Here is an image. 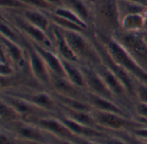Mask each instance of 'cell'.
<instances>
[{
  "mask_svg": "<svg viewBox=\"0 0 147 144\" xmlns=\"http://www.w3.org/2000/svg\"><path fill=\"white\" fill-rule=\"evenodd\" d=\"M91 5L93 34L101 41L113 38L121 29L118 0H95Z\"/></svg>",
  "mask_w": 147,
  "mask_h": 144,
  "instance_id": "6da1fadb",
  "label": "cell"
},
{
  "mask_svg": "<svg viewBox=\"0 0 147 144\" xmlns=\"http://www.w3.org/2000/svg\"><path fill=\"white\" fill-rule=\"evenodd\" d=\"M60 29L71 50L78 57L80 65H87L95 67L102 63L100 53L92 40V33L85 34L73 30Z\"/></svg>",
  "mask_w": 147,
  "mask_h": 144,
  "instance_id": "7a4b0ae2",
  "label": "cell"
},
{
  "mask_svg": "<svg viewBox=\"0 0 147 144\" xmlns=\"http://www.w3.org/2000/svg\"><path fill=\"white\" fill-rule=\"evenodd\" d=\"M100 40V39H99ZM111 57L121 66H122L135 79L147 86V73L130 56L127 51L115 38L102 41Z\"/></svg>",
  "mask_w": 147,
  "mask_h": 144,
  "instance_id": "3957f363",
  "label": "cell"
},
{
  "mask_svg": "<svg viewBox=\"0 0 147 144\" xmlns=\"http://www.w3.org/2000/svg\"><path fill=\"white\" fill-rule=\"evenodd\" d=\"M113 38L121 44L130 56L147 73V42L144 32L120 30Z\"/></svg>",
  "mask_w": 147,
  "mask_h": 144,
  "instance_id": "277c9868",
  "label": "cell"
},
{
  "mask_svg": "<svg viewBox=\"0 0 147 144\" xmlns=\"http://www.w3.org/2000/svg\"><path fill=\"white\" fill-rule=\"evenodd\" d=\"M1 16L8 19L25 37L44 48L54 51L53 41L45 31L28 22L14 11H1Z\"/></svg>",
  "mask_w": 147,
  "mask_h": 144,
  "instance_id": "5b68a950",
  "label": "cell"
},
{
  "mask_svg": "<svg viewBox=\"0 0 147 144\" xmlns=\"http://www.w3.org/2000/svg\"><path fill=\"white\" fill-rule=\"evenodd\" d=\"M92 114L102 130L112 133L118 131H129L133 129L143 126L135 118L125 117L122 115L94 110Z\"/></svg>",
  "mask_w": 147,
  "mask_h": 144,
  "instance_id": "8992f818",
  "label": "cell"
},
{
  "mask_svg": "<svg viewBox=\"0 0 147 144\" xmlns=\"http://www.w3.org/2000/svg\"><path fill=\"white\" fill-rule=\"evenodd\" d=\"M23 42L22 46L25 49L27 59H28V69L30 71L31 75L34 79L46 90L50 89L51 83H52V75L51 73L47 67L45 61L34 48V45L27 37L23 35Z\"/></svg>",
  "mask_w": 147,
  "mask_h": 144,
  "instance_id": "52a82bcc",
  "label": "cell"
},
{
  "mask_svg": "<svg viewBox=\"0 0 147 144\" xmlns=\"http://www.w3.org/2000/svg\"><path fill=\"white\" fill-rule=\"evenodd\" d=\"M1 129L10 132L22 143H47L48 141V134L46 131L42 130L34 124L24 120H19L3 125Z\"/></svg>",
  "mask_w": 147,
  "mask_h": 144,
  "instance_id": "ba28073f",
  "label": "cell"
},
{
  "mask_svg": "<svg viewBox=\"0 0 147 144\" xmlns=\"http://www.w3.org/2000/svg\"><path fill=\"white\" fill-rule=\"evenodd\" d=\"M1 100L12 106L22 118V120L27 122H32L34 119H37L41 117L54 115L47 112V111L38 107L37 105L32 104L31 102L24 98L9 93L1 92Z\"/></svg>",
  "mask_w": 147,
  "mask_h": 144,
  "instance_id": "9c48e42d",
  "label": "cell"
},
{
  "mask_svg": "<svg viewBox=\"0 0 147 144\" xmlns=\"http://www.w3.org/2000/svg\"><path fill=\"white\" fill-rule=\"evenodd\" d=\"M80 66L84 76L86 91L88 92L117 102L115 96L109 89L104 80L99 75V73L96 72L94 67H90L87 65H80Z\"/></svg>",
  "mask_w": 147,
  "mask_h": 144,
  "instance_id": "30bf717a",
  "label": "cell"
},
{
  "mask_svg": "<svg viewBox=\"0 0 147 144\" xmlns=\"http://www.w3.org/2000/svg\"><path fill=\"white\" fill-rule=\"evenodd\" d=\"M1 51H3L16 72H29L28 59L25 49L22 45L14 42L8 38L1 35L0 36Z\"/></svg>",
  "mask_w": 147,
  "mask_h": 144,
  "instance_id": "8fae6325",
  "label": "cell"
},
{
  "mask_svg": "<svg viewBox=\"0 0 147 144\" xmlns=\"http://www.w3.org/2000/svg\"><path fill=\"white\" fill-rule=\"evenodd\" d=\"M29 123L34 124L42 130L54 137L69 140H72L73 138L77 137L57 115H48L41 117Z\"/></svg>",
  "mask_w": 147,
  "mask_h": 144,
  "instance_id": "7c38bea8",
  "label": "cell"
},
{
  "mask_svg": "<svg viewBox=\"0 0 147 144\" xmlns=\"http://www.w3.org/2000/svg\"><path fill=\"white\" fill-rule=\"evenodd\" d=\"M49 36L53 41L54 52L59 56V58L71 61V62H75L80 65V62L78 57L75 55V54L71 50L62 30L59 27L54 25L53 23L52 25Z\"/></svg>",
  "mask_w": 147,
  "mask_h": 144,
  "instance_id": "4fadbf2b",
  "label": "cell"
},
{
  "mask_svg": "<svg viewBox=\"0 0 147 144\" xmlns=\"http://www.w3.org/2000/svg\"><path fill=\"white\" fill-rule=\"evenodd\" d=\"M30 41L32 42L34 48L37 50V52L40 54V55L45 61L47 67H48L51 73V75L53 77L66 78L65 72L59 56L53 50H50L47 48H44L35 42H33L32 41Z\"/></svg>",
  "mask_w": 147,
  "mask_h": 144,
  "instance_id": "5bb4252c",
  "label": "cell"
},
{
  "mask_svg": "<svg viewBox=\"0 0 147 144\" xmlns=\"http://www.w3.org/2000/svg\"><path fill=\"white\" fill-rule=\"evenodd\" d=\"M87 102L90 104V105L93 107L94 110L106 111V112H112L129 118H134L129 111H127L117 102L99 97L97 95L90 93L88 92H87Z\"/></svg>",
  "mask_w": 147,
  "mask_h": 144,
  "instance_id": "9a60e30c",
  "label": "cell"
},
{
  "mask_svg": "<svg viewBox=\"0 0 147 144\" xmlns=\"http://www.w3.org/2000/svg\"><path fill=\"white\" fill-rule=\"evenodd\" d=\"M57 116L60 118V120L71 130V131L77 137H82L86 139H96L102 137H105L106 135L109 134L107 132L101 131L99 130H96L92 127L86 126L84 124H79L67 117H65L60 114H57Z\"/></svg>",
  "mask_w": 147,
  "mask_h": 144,
  "instance_id": "2e32d148",
  "label": "cell"
},
{
  "mask_svg": "<svg viewBox=\"0 0 147 144\" xmlns=\"http://www.w3.org/2000/svg\"><path fill=\"white\" fill-rule=\"evenodd\" d=\"M14 12L18 13L28 22L38 27L39 29H42L49 35L53 23L47 12H43L34 9H25L21 11H14Z\"/></svg>",
  "mask_w": 147,
  "mask_h": 144,
  "instance_id": "e0dca14e",
  "label": "cell"
},
{
  "mask_svg": "<svg viewBox=\"0 0 147 144\" xmlns=\"http://www.w3.org/2000/svg\"><path fill=\"white\" fill-rule=\"evenodd\" d=\"M92 3L85 0H63V6L67 7L83 19L91 29Z\"/></svg>",
  "mask_w": 147,
  "mask_h": 144,
  "instance_id": "ac0fdd59",
  "label": "cell"
},
{
  "mask_svg": "<svg viewBox=\"0 0 147 144\" xmlns=\"http://www.w3.org/2000/svg\"><path fill=\"white\" fill-rule=\"evenodd\" d=\"M61 61H62V64L65 72L66 79L76 86L82 88L84 90H86L85 79H84V76L83 73L81 66L78 63L71 62L64 59H61Z\"/></svg>",
  "mask_w": 147,
  "mask_h": 144,
  "instance_id": "d6986e66",
  "label": "cell"
},
{
  "mask_svg": "<svg viewBox=\"0 0 147 144\" xmlns=\"http://www.w3.org/2000/svg\"><path fill=\"white\" fill-rule=\"evenodd\" d=\"M122 31L126 32H145L147 29V20L144 14H131L121 20Z\"/></svg>",
  "mask_w": 147,
  "mask_h": 144,
  "instance_id": "ffe728a7",
  "label": "cell"
},
{
  "mask_svg": "<svg viewBox=\"0 0 147 144\" xmlns=\"http://www.w3.org/2000/svg\"><path fill=\"white\" fill-rule=\"evenodd\" d=\"M54 96L55 99L59 103V106L67 108L73 111H87V112H92L94 111L93 107L90 105V103H88L85 100H81L74 98H70L63 95H59L54 92H52Z\"/></svg>",
  "mask_w": 147,
  "mask_h": 144,
  "instance_id": "44dd1931",
  "label": "cell"
},
{
  "mask_svg": "<svg viewBox=\"0 0 147 144\" xmlns=\"http://www.w3.org/2000/svg\"><path fill=\"white\" fill-rule=\"evenodd\" d=\"M118 7L121 20L122 17L131 14H146L147 6L131 2L128 0H118Z\"/></svg>",
  "mask_w": 147,
  "mask_h": 144,
  "instance_id": "7402d4cb",
  "label": "cell"
},
{
  "mask_svg": "<svg viewBox=\"0 0 147 144\" xmlns=\"http://www.w3.org/2000/svg\"><path fill=\"white\" fill-rule=\"evenodd\" d=\"M51 22L56 25L57 27L62 29H67V30H73V31H78V32H82V33H85V34H91L93 33L90 30H87L85 29H84L83 27L78 25L77 23H74L69 20H66L56 14H54L53 12H50L47 13Z\"/></svg>",
  "mask_w": 147,
  "mask_h": 144,
  "instance_id": "603a6c76",
  "label": "cell"
},
{
  "mask_svg": "<svg viewBox=\"0 0 147 144\" xmlns=\"http://www.w3.org/2000/svg\"><path fill=\"white\" fill-rule=\"evenodd\" d=\"M0 120L1 126H3L16 121L22 120V118L12 106L3 100H0Z\"/></svg>",
  "mask_w": 147,
  "mask_h": 144,
  "instance_id": "cb8c5ba5",
  "label": "cell"
},
{
  "mask_svg": "<svg viewBox=\"0 0 147 144\" xmlns=\"http://www.w3.org/2000/svg\"><path fill=\"white\" fill-rule=\"evenodd\" d=\"M54 14L66 19V20H69L74 23H77L78 25L83 27L84 29H87V30H91V29L90 28V26L83 20L81 19L75 12H73L72 10H71L70 9H68L67 7H65V6H60V7H57L55 9V10L53 11Z\"/></svg>",
  "mask_w": 147,
  "mask_h": 144,
  "instance_id": "d4e9b609",
  "label": "cell"
},
{
  "mask_svg": "<svg viewBox=\"0 0 147 144\" xmlns=\"http://www.w3.org/2000/svg\"><path fill=\"white\" fill-rule=\"evenodd\" d=\"M25 9H30L22 0H0L1 11H21Z\"/></svg>",
  "mask_w": 147,
  "mask_h": 144,
  "instance_id": "484cf974",
  "label": "cell"
},
{
  "mask_svg": "<svg viewBox=\"0 0 147 144\" xmlns=\"http://www.w3.org/2000/svg\"><path fill=\"white\" fill-rule=\"evenodd\" d=\"M22 1L24 3H26L30 9L38 10L47 13L53 12L56 9L55 6L51 4L47 0H22Z\"/></svg>",
  "mask_w": 147,
  "mask_h": 144,
  "instance_id": "4316f807",
  "label": "cell"
},
{
  "mask_svg": "<svg viewBox=\"0 0 147 144\" xmlns=\"http://www.w3.org/2000/svg\"><path fill=\"white\" fill-rule=\"evenodd\" d=\"M121 138H122L127 144H147L146 141H144L134 135L131 134L129 131H118V132H112Z\"/></svg>",
  "mask_w": 147,
  "mask_h": 144,
  "instance_id": "83f0119b",
  "label": "cell"
},
{
  "mask_svg": "<svg viewBox=\"0 0 147 144\" xmlns=\"http://www.w3.org/2000/svg\"><path fill=\"white\" fill-rule=\"evenodd\" d=\"M93 140L101 144H127L122 138L114 133H109L105 137Z\"/></svg>",
  "mask_w": 147,
  "mask_h": 144,
  "instance_id": "f1b7e54d",
  "label": "cell"
},
{
  "mask_svg": "<svg viewBox=\"0 0 147 144\" xmlns=\"http://www.w3.org/2000/svg\"><path fill=\"white\" fill-rule=\"evenodd\" d=\"M0 144H23L21 140L16 137L10 132L1 129L0 133Z\"/></svg>",
  "mask_w": 147,
  "mask_h": 144,
  "instance_id": "f546056e",
  "label": "cell"
},
{
  "mask_svg": "<svg viewBox=\"0 0 147 144\" xmlns=\"http://www.w3.org/2000/svg\"><path fill=\"white\" fill-rule=\"evenodd\" d=\"M136 99L137 102L147 104V86L136 81Z\"/></svg>",
  "mask_w": 147,
  "mask_h": 144,
  "instance_id": "4dcf8cb0",
  "label": "cell"
},
{
  "mask_svg": "<svg viewBox=\"0 0 147 144\" xmlns=\"http://www.w3.org/2000/svg\"><path fill=\"white\" fill-rule=\"evenodd\" d=\"M134 115L135 118L147 120V104L136 102L134 108Z\"/></svg>",
  "mask_w": 147,
  "mask_h": 144,
  "instance_id": "1f68e13d",
  "label": "cell"
},
{
  "mask_svg": "<svg viewBox=\"0 0 147 144\" xmlns=\"http://www.w3.org/2000/svg\"><path fill=\"white\" fill-rule=\"evenodd\" d=\"M129 132L133 135H134L135 137L144 140V141H146L147 142V126H141V127H139V128H135V129H133L131 130H129Z\"/></svg>",
  "mask_w": 147,
  "mask_h": 144,
  "instance_id": "d6a6232c",
  "label": "cell"
},
{
  "mask_svg": "<svg viewBox=\"0 0 147 144\" xmlns=\"http://www.w3.org/2000/svg\"><path fill=\"white\" fill-rule=\"evenodd\" d=\"M48 134V133H47ZM47 144H75L71 140L69 139H65V138H61V137H54L52 136L50 134H48V141Z\"/></svg>",
  "mask_w": 147,
  "mask_h": 144,
  "instance_id": "836d02e7",
  "label": "cell"
},
{
  "mask_svg": "<svg viewBox=\"0 0 147 144\" xmlns=\"http://www.w3.org/2000/svg\"><path fill=\"white\" fill-rule=\"evenodd\" d=\"M75 144H101L94 140L90 139H86V138H82V137H75L71 140Z\"/></svg>",
  "mask_w": 147,
  "mask_h": 144,
  "instance_id": "e575fe53",
  "label": "cell"
},
{
  "mask_svg": "<svg viewBox=\"0 0 147 144\" xmlns=\"http://www.w3.org/2000/svg\"><path fill=\"white\" fill-rule=\"evenodd\" d=\"M47 2H49L51 4H53V6L57 7H60L63 6V0H47Z\"/></svg>",
  "mask_w": 147,
  "mask_h": 144,
  "instance_id": "d590c367",
  "label": "cell"
},
{
  "mask_svg": "<svg viewBox=\"0 0 147 144\" xmlns=\"http://www.w3.org/2000/svg\"><path fill=\"white\" fill-rule=\"evenodd\" d=\"M128 1L134 2V3H140V4L147 6V0H128Z\"/></svg>",
  "mask_w": 147,
  "mask_h": 144,
  "instance_id": "8d00e7d4",
  "label": "cell"
},
{
  "mask_svg": "<svg viewBox=\"0 0 147 144\" xmlns=\"http://www.w3.org/2000/svg\"><path fill=\"white\" fill-rule=\"evenodd\" d=\"M136 119H138L143 125L147 126V120H146V119H140V118H136Z\"/></svg>",
  "mask_w": 147,
  "mask_h": 144,
  "instance_id": "74e56055",
  "label": "cell"
},
{
  "mask_svg": "<svg viewBox=\"0 0 147 144\" xmlns=\"http://www.w3.org/2000/svg\"><path fill=\"white\" fill-rule=\"evenodd\" d=\"M23 144H47V143H22Z\"/></svg>",
  "mask_w": 147,
  "mask_h": 144,
  "instance_id": "f35d334b",
  "label": "cell"
},
{
  "mask_svg": "<svg viewBox=\"0 0 147 144\" xmlns=\"http://www.w3.org/2000/svg\"><path fill=\"white\" fill-rule=\"evenodd\" d=\"M85 1H87L88 3H92L95 0H85Z\"/></svg>",
  "mask_w": 147,
  "mask_h": 144,
  "instance_id": "ab89813d",
  "label": "cell"
},
{
  "mask_svg": "<svg viewBox=\"0 0 147 144\" xmlns=\"http://www.w3.org/2000/svg\"><path fill=\"white\" fill-rule=\"evenodd\" d=\"M144 33H145V35H146V36H147V29H146V31H145Z\"/></svg>",
  "mask_w": 147,
  "mask_h": 144,
  "instance_id": "60d3db41",
  "label": "cell"
},
{
  "mask_svg": "<svg viewBox=\"0 0 147 144\" xmlns=\"http://www.w3.org/2000/svg\"><path fill=\"white\" fill-rule=\"evenodd\" d=\"M145 34V33H144ZM145 38H146V42H147V36H146V35H145Z\"/></svg>",
  "mask_w": 147,
  "mask_h": 144,
  "instance_id": "b9f144b4",
  "label": "cell"
}]
</instances>
